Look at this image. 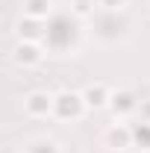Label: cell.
Returning <instances> with one entry per match:
<instances>
[{
    "instance_id": "cell-1",
    "label": "cell",
    "mask_w": 150,
    "mask_h": 153,
    "mask_svg": "<svg viewBox=\"0 0 150 153\" xmlns=\"http://www.w3.org/2000/svg\"><path fill=\"white\" fill-rule=\"evenodd\" d=\"M27 109L36 112V115H44L47 109H50V97L47 94H33L30 100H27Z\"/></svg>"
},
{
    "instance_id": "cell-2",
    "label": "cell",
    "mask_w": 150,
    "mask_h": 153,
    "mask_svg": "<svg viewBox=\"0 0 150 153\" xmlns=\"http://www.w3.org/2000/svg\"><path fill=\"white\" fill-rule=\"evenodd\" d=\"M85 103H88V106H103V103H106V88H103V85H91V88L85 91Z\"/></svg>"
},
{
    "instance_id": "cell-3",
    "label": "cell",
    "mask_w": 150,
    "mask_h": 153,
    "mask_svg": "<svg viewBox=\"0 0 150 153\" xmlns=\"http://www.w3.org/2000/svg\"><path fill=\"white\" fill-rule=\"evenodd\" d=\"M50 9V0H27V12L33 15V18H38V15H44Z\"/></svg>"
},
{
    "instance_id": "cell-4",
    "label": "cell",
    "mask_w": 150,
    "mask_h": 153,
    "mask_svg": "<svg viewBox=\"0 0 150 153\" xmlns=\"http://www.w3.org/2000/svg\"><path fill=\"white\" fill-rule=\"evenodd\" d=\"M15 59H18V62H38V50L33 47V44H21Z\"/></svg>"
},
{
    "instance_id": "cell-5",
    "label": "cell",
    "mask_w": 150,
    "mask_h": 153,
    "mask_svg": "<svg viewBox=\"0 0 150 153\" xmlns=\"http://www.w3.org/2000/svg\"><path fill=\"white\" fill-rule=\"evenodd\" d=\"M112 100H115V109H121V112L132 109V97L130 94H118V97H112Z\"/></svg>"
},
{
    "instance_id": "cell-6",
    "label": "cell",
    "mask_w": 150,
    "mask_h": 153,
    "mask_svg": "<svg viewBox=\"0 0 150 153\" xmlns=\"http://www.w3.org/2000/svg\"><path fill=\"white\" fill-rule=\"evenodd\" d=\"M109 138H112V141H121V144H127V141H130V133H127V130H121V133H118V130H112V133H109Z\"/></svg>"
},
{
    "instance_id": "cell-7",
    "label": "cell",
    "mask_w": 150,
    "mask_h": 153,
    "mask_svg": "<svg viewBox=\"0 0 150 153\" xmlns=\"http://www.w3.org/2000/svg\"><path fill=\"white\" fill-rule=\"evenodd\" d=\"M27 30V36H38V27L33 24V21H27V24H21V33Z\"/></svg>"
},
{
    "instance_id": "cell-8",
    "label": "cell",
    "mask_w": 150,
    "mask_h": 153,
    "mask_svg": "<svg viewBox=\"0 0 150 153\" xmlns=\"http://www.w3.org/2000/svg\"><path fill=\"white\" fill-rule=\"evenodd\" d=\"M100 6H106V9H118V6H124V0H100Z\"/></svg>"
}]
</instances>
